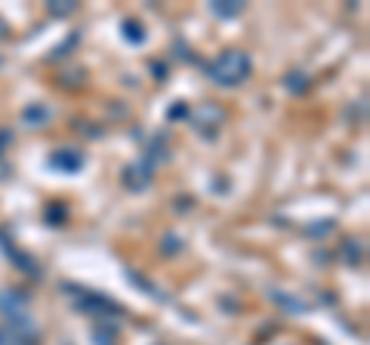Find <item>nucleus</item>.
Masks as SVG:
<instances>
[{
  "label": "nucleus",
  "mask_w": 370,
  "mask_h": 345,
  "mask_svg": "<svg viewBox=\"0 0 370 345\" xmlns=\"http://www.w3.org/2000/svg\"><path fill=\"white\" fill-rule=\"evenodd\" d=\"M207 78L216 83V87H238L250 78V71H253V65H250V56L241 53V49H225L213 59V62L204 65Z\"/></svg>",
  "instance_id": "obj_1"
},
{
  "label": "nucleus",
  "mask_w": 370,
  "mask_h": 345,
  "mask_svg": "<svg viewBox=\"0 0 370 345\" xmlns=\"http://www.w3.org/2000/svg\"><path fill=\"white\" fill-rule=\"evenodd\" d=\"M4 37H6V22L0 19V40H4Z\"/></svg>",
  "instance_id": "obj_21"
},
{
  "label": "nucleus",
  "mask_w": 370,
  "mask_h": 345,
  "mask_svg": "<svg viewBox=\"0 0 370 345\" xmlns=\"http://www.w3.org/2000/svg\"><path fill=\"white\" fill-rule=\"evenodd\" d=\"M151 71L157 74V80H164V74H167V65H157V62H155V65H151Z\"/></svg>",
  "instance_id": "obj_19"
},
{
  "label": "nucleus",
  "mask_w": 370,
  "mask_h": 345,
  "mask_svg": "<svg viewBox=\"0 0 370 345\" xmlns=\"http://www.w3.org/2000/svg\"><path fill=\"white\" fill-rule=\"evenodd\" d=\"M284 87H287L290 92H302V90L309 87V78H306L302 71H293L290 78H284Z\"/></svg>",
  "instance_id": "obj_12"
},
{
  "label": "nucleus",
  "mask_w": 370,
  "mask_h": 345,
  "mask_svg": "<svg viewBox=\"0 0 370 345\" xmlns=\"http://www.w3.org/2000/svg\"><path fill=\"white\" fill-rule=\"evenodd\" d=\"M47 121H49V108L40 105V102H31V105L22 111V123H25V127H31V130H35V127H44Z\"/></svg>",
  "instance_id": "obj_7"
},
{
  "label": "nucleus",
  "mask_w": 370,
  "mask_h": 345,
  "mask_svg": "<svg viewBox=\"0 0 370 345\" xmlns=\"http://www.w3.org/2000/svg\"><path fill=\"white\" fill-rule=\"evenodd\" d=\"M333 231V219H321V222H315L312 229H306L309 238H324V234Z\"/></svg>",
  "instance_id": "obj_13"
},
{
  "label": "nucleus",
  "mask_w": 370,
  "mask_h": 345,
  "mask_svg": "<svg viewBox=\"0 0 370 345\" xmlns=\"http://www.w3.org/2000/svg\"><path fill=\"white\" fill-rule=\"evenodd\" d=\"M210 13H216L220 19H234V16L244 13V4H232V0H213V4H210Z\"/></svg>",
  "instance_id": "obj_8"
},
{
  "label": "nucleus",
  "mask_w": 370,
  "mask_h": 345,
  "mask_svg": "<svg viewBox=\"0 0 370 345\" xmlns=\"http://www.w3.org/2000/svg\"><path fill=\"white\" fill-rule=\"evenodd\" d=\"M0 345H13V336L6 333V327H4V324H0Z\"/></svg>",
  "instance_id": "obj_18"
},
{
  "label": "nucleus",
  "mask_w": 370,
  "mask_h": 345,
  "mask_svg": "<svg viewBox=\"0 0 370 345\" xmlns=\"http://www.w3.org/2000/svg\"><path fill=\"white\" fill-rule=\"evenodd\" d=\"M49 167H53V170H62V173H78L83 167V155L74 148L53 151V155H49Z\"/></svg>",
  "instance_id": "obj_5"
},
{
  "label": "nucleus",
  "mask_w": 370,
  "mask_h": 345,
  "mask_svg": "<svg viewBox=\"0 0 370 345\" xmlns=\"http://www.w3.org/2000/svg\"><path fill=\"white\" fill-rule=\"evenodd\" d=\"M25 305H28V296L22 290H0V311L6 317H19L25 315Z\"/></svg>",
  "instance_id": "obj_6"
},
{
  "label": "nucleus",
  "mask_w": 370,
  "mask_h": 345,
  "mask_svg": "<svg viewBox=\"0 0 370 345\" xmlns=\"http://www.w3.org/2000/svg\"><path fill=\"white\" fill-rule=\"evenodd\" d=\"M164 247H167L164 253H170V256H173V253H179L182 241H179V238H173V234H167V238H164Z\"/></svg>",
  "instance_id": "obj_14"
},
{
  "label": "nucleus",
  "mask_w": 370,
  "mask_h": 345,
  "mask_svg": "<svg viewBox=\"0 0 370 345\" xmlns=\"http://www.w3.org/2000/svg\"><path fill=\"white\" fill-rule=\"evenodd\" d=\"M340 256L346 259L349 265H358L361 259H364V253H361V241H355V238H346V241H342V250H340Z\"/></svg>",
  "instance_id": "obj_9"
},
{
  "label": "nucleus",
  "mask_w": 370,
  "mask_h": 345,
  "mask_svg": "<svg viewBox=\"0 0 370 345\" xmlns=\"http://www.w3.org/2000/svg\"><path fill=\"white\" fill-rule=\"evenodd\" d=\"M124 37H127L130 44H145V28H142V22H133V19L124 22Z\"/></svg>",
  "instance_id": "obj_10"
},
{
  "label": "nucleus",
  "mask_w": 370,
  "mask_h": 345,
  "mask_svg": "<svg viewBox=\"0 0 370 345\" xmlns=\"http://www.w3.org/2000/svg\"><path fill=\"white\" fill-rule=\"evenodd\" d=\"M185 114H189V108H182V105H176L170 111V117H185Z\"/></svg>",
  "instance_id": "obj_20"
},
{
  "label": "nucleus",
  "mask_w": 370,
  "mask_h": 345,
  "mask_svg": "<svg viewBox=\"0 0 370 345\" xmlns=\"http://www.w3.org/2000/svg\"><path fill=\"white\" fill-rule=\"evenodd\" d=\"M151 173H155V164L142 157V161L124 167V185H127L130 191H145L151 185Z\"/></svg>",
  "instance_id": "obj_4"
},
{
  "label": "nucleus",
  "mask_w": 370,
  "mask_h": 345,
  "mask_svg": "<svg viewBox=\"0 0 370 345\" xmlns=\"http://www.w3.org/2000/svg\"><path fill=\"white\" fill-rule=\"evenodd\" d=\"M65 219H68V210L62 204H49L47 207V225H62Z\"/></svg>",
  "instance_id": "obj_11"
},
{
  "label": "nucleus",
  "mask_w": 370,
  "mask_h": 345,
  "mask_svg": "<svg viewBox=\"0 0 370 345\" xmlns=\"http://www.w3.org/2000/svg\"><path fill=\"white\" fill-rule=\"evenodd\" d=\"M59 290L74 296V305H78L80 311H87V315H92V317H121L124 315V305H117L114 299H108L96 290H83V287H78V284H62Z\"/></svg>",
  "instance_id": "obj_2"
},
{
  "label": "nucleus",
  "mask_w": 370,
  "mask_h": 345,
  "mask_svg": "<svg viewBox=\"0 0 370 345\" xmlns=\"http://www.w3.org/2000/svg\"><path fill=\"white\" fill-rule=\"evenodd\" d=\"M78 40H80V35H78V31H74V35H71L68 40H65V44H59V49H56V56H68V49H71L74 44H78Z\"/></svg>",
  "instance_id": "obj_15"
},
{
  "label": "nucleus",
  "mask_w": 370,
  "mask_h": 345,
  "mask_svg": "<svg viewBox=\"0 0 370 345\" xmlns=\"http://www.w3.org/2000/svg\"><path fill=\"white\" fill-rule=\"evenodd\" d=\"M74 10H78V4H65V6L49 4V13H53V16H68V13H74Z\"/></svg>",
  "instance_id": "obj_16"
},
{
  "label": "nucleus",
  "mask_w": 370,
  "mask_h": 345,
  "mask_svg": "<svg viewBox=\"0 0 370 345\" xmlns=\"http://www.w3.org/2000/svg\"><path fill=\"white\" fill-rule=\"evenodd\" d=\"M10 142H13V133H10V130H0V155L6 151V145H10Z\"/></svg>",
  "instance_id": "obj_17"
},
{
  "label": "nucleus",
  "mask_w": 370,
  "mask_h": 345,
  "mask_svg": "<svg viewBox=\"0 0 370 345\" xmlns=\"http://www.w3.org/2000/svg\"><path fill=\"white\" fill-rule=\"evenodd\" d=\"M0 250H4V256L10 259V262H13L16 268H19L22 274H28V277H37V281H40V265H37L31 256H25L22 250L16 247V243H13L10 238H6L4 231H0Z\"/></svg>",
  "instance_id": "obj_3"
}]
</instances>
